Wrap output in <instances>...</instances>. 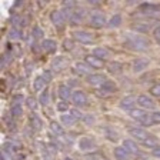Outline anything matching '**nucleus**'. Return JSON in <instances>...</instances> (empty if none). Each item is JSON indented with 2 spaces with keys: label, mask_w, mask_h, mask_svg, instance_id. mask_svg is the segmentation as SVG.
<instances>
[{
  "label": "nucleus",
  "mask_w": 160,
  "mask_h": 160,
  "mask_svg": "<svg viewBox=\"0 0 160 160\" xmlns=\"http://www.w3.org/2000/svg\"><path fill=\"white\" fill-rule=\"evenodd\" d=\"M57 93H59V96L62 97L63 100L69 99L70 94L72 93V89H70V86H67V84H62V86H59V89H57Z\"/></svg>",
  "instance_id": "nucleus-19"
},
{
  "label": "nucleus",
  "mask_w": 160,
  "mask_h": 160,
  "mask_svg": "<svg viewBox=\"0 0 160 160\" xmlns=\"http://www.w3.org/2000/svg\"><path fill=\"white\" fill-rule=\"evenodd\" d=\"M67 12H70V10H66V9L53 10V12L50 13V20H52V23L56 24V26H62V24H64V22L70 17V14L67 13Z\"/></svg>",
  "instance_id": "nucleus-3"
},
{
  "label": "nucleus",
  "mask_w": 160,
  "mask_h": 160,
  "mask_svg": "<svg viewBox=\"0 0 160 160\" xmlns=\"http://www.w3.org/2000/svg\"><path fill=\"white\" fill-rule=\"evenodd\" d=\"M50 129H52V132H53L56 136H63L64 134V129L60 126L57 122H52V123H50Z\"/></svg>",
  "instance_id": "nucleus-26"
},
{
  "label": "nucleus",
  "mask_w": 160,
  "mask_h": 160,
  "mask_svg": "<svg viewBox=\"0 0 160 160\" xmlns=\"http://www.w3.org/2000/svg\"><path fill=\"white\" fill-rule=\"evenodd\" d=\"M113 154L116 157V160H129L130 159V154L123 146H117L114 147L113 150Z\"/></svg>",
  "instance_id": "nucleus-16"
},
{
  "label": "nucleus",
  "mask_w": 160,
  "mask_h": 160,
  "mask_svg": "<svg viewBox=\"0 0 160 160\" xmlns=\"http://www.w3.org/2000/svg\"><path fill=\"white\" fill-rule=\"evenodd\" d=\"M63 160H73V159H70V157H64Z\"/></svg>",
  "instance_id": "nucleus-47"
},
{
  "label": "nucleus",
  "mask_w": 160,
  "mask_h": 160,
  "mask_svg": "<svg viewBox=\"0 0 160 160\" xmlns=\"http://www.w3.org/2000/svg\"><path fill=\"white\" fill-rule=\"evenodd\" d=\"M30 120H32V126H33L34 130H40V129H42L43 123H42V120H40V117L37 116V114H33Z\"/></svg>",
  "instance_id": "nucleus-31"
},
{
  "label": "nucleus",
  "mask_w": 160,
  "mask_h": 160,
  "mask_svg": "<svg viewBox=\"0 0 160 160\" xmlns=\"http://www.w3.org/2000/svg\"><path fill=\"white\" fill-rule=\"evenodd\" d=\"M153 154L160 159V147H156V149H153Z\"/></svg>",
  "instance_id": "nucleus-46"
},
{
  "label": "nucleus",
  "mask_w": 160,
  "mask_h": 160,
  "mask_svg": "<svg viewBox=\"0 0 160 160\" xmlns=\"http://www.w3.org/2000/svg\"><path fill=\"white\" fill-rule=\"evenodd\" d=\"M69 113L72 114V116H73L76 120H80L82 117H83V116H82V113H80V112H79L77 109H70V110H69Z\"/></svg>",
  "instance_id": "nucleus-40"
},
{
  "label": "nucleus",
  "mask_w": 160,
  "mask_h": 160,
  "mask_svg": "<svg viewBox=\"0 0 160 160\" xmlns=\"http://www.w3.org/2000/svg\"><path fill=\"white\" fill-rule=\"evenodd\" d=\"M107 69H109L110 73L119 74L120 72H122V69H123V66H122V63H119V62H112V63L107 64Z\"/></svg>",
  "instance_id": "nucleus-24"
},
{
  "label": "nucleus",
  "mask_w": 160,
  "mask_h": 160,
  "mask_svg": "<svg viewBox=\"0 0 160 160\" xmlns=\"http://www.w3.org/2000/svg\"><path fill=\"white\" fill-rule=\"evenodd\" d=\"M129 114H130L132 119L137 120V122L142 123L143 126H152V124H153L150 114H147L143 109H133V110H130L129 112Z\"/></svg>",
  "instance_id": "nucleus-2"
},
{
  "label": "nucleus",
  "mask_w": 160,
  "mask_h": 160,
  "mask_svg": "<svg viewBox=\"0 0 160 160\" xmlns=\"http://www.w3.org/2000/svg\"><path fill=\"white\" fill-rule=\"evenodd\" d=\"M106 80H107L106 76L102 73H93V74H89V76H87V82H89L90 84H93V86H97V84L102 86Z\"/></svg>",
  "instance_id": "nucleus-13"
},
{
  "label": "nucleus",
  "mask_w": 160,
  "mask_h": 160,
  "mask_svg": "<svg viewBox=\"0 0 160 160\" xmlns=\"http://www.w3.org/2000/svg\"><path fill=\"white\" fill-rule=\"evenodd\" d=\"M49 99H50V93H49V90L44 89L43 92H42V94H40L39 103L42 104V106H47V104H49Z\"/></svg>",
  "instance_id": "nucleus-29"
},
{
  "label": "nucleus",
  "mask_w": 160,
  "mask_h": 160,
  "mask_svg": "<svg viewBox=\"0 0 160 160\" xmlns=\"http://www.w3.org/2000/svg\"><path fill=\"white\" fill-rule=\"evenodd\" d=\"M133 29L137 30L139 33H146L147 30H149V26H147L146 23H139V24H134Z\"/></svg>",
  "instance_id": "nucleus-34"
},
{
  "label": "nucleus",
  "mask_w": 160,
  "mask_h": 160,
  "mask_svg": "<svg viewBox=\"0 0 160 160\" xmlns=\"http://www.w3.org/2000/svg\"><path fill=\"white\" fill-rule=\"evenodd\" d=\"M124 43L127 44V47L133 50H140L143 52L149 47V42H147L144 37L139 36V34H134V33H129L126 37H124Z\"/></svg>",
  "instance_id": "nucleus-1"
},
{
  "label": "nucleus",
  "mask_w": 160,
  "mask_h": 160,
  "mask_svg": "<svg viewBox=\"0 0 160 160\" xmlns=\"http://www.w3.org/2000/svg\"><path fill=\"white\" fill-rule=\"evenodd\" d=\"M42 47H43V50L47 52V53H53L54 50L57 49V43H56V40H53V39H46V40H43Z\"/></svg>",
  "instance_id": "nucleus-18"
},
{
  "label": "nucleus",
  "mask_w": 160,
  "mask_h": 160,
  "mask_svg": "<svg viewBox=\"0 0 160 160\" xmlns=\"http://www.w3.org/2000/svg\"><path fill=\"white\" fill-rule=\"evenodd\" d=\"M74 69H76V72H77V73H79V74H82V76H86V74L90 72V69H92V67H90V66H87L86 63H82V62H77V63L74 64Z\"/></svg>",
  "instance_id": "nucleus-22"
},
{
  "label": "nucleus",
  "mask_w": 160,
  "mask_h": 160,
  "mask_svg": "<svg viewBox=\"0 0 160 160\" xmlns=\"http://www.w3.org/2000/svg\"><path fill=\"white\" fill-rule=\"evenodd\" d=\"M97 92H102L103 94H112L116 92V84H114L112 80H106V82L97 89Z\"/></svg>",
  "instance_id": "nucleus-15"
},
{
  "label": "nucleus",
  "mask_w": 160,
  "mask_h": 160,
  "mask_svg": "<svg viewBox=\"0 0 160 160\" xmlns=\"http://www.w3.org/2000/svg\"><path fill=\"white\" fill-rule=\"evenodd\" d=\"M139 10L143 14H156V13H160V4L143 3L139 6Z\"/></svg>",
  "instance_id": "nucleus-7"
},
{
  "label": "nucleus",
  "mask_w": 160,
  "mask_h": 160,
  "mask_svg": "<svg viewBox=\"0 0 160 160\" xmlns=\"http://www.w3.org/2000/svg\"><path fill=\"white\" fill-rule=\"evenodd\" d=\"M74 6H76V3H74V2H64L63 3V7L64 9H74Z\"/></svg>",
  "instance_id": "nucleus-43"
},
{
  "label": "nucleus",
  "mask_w": 160,
  "mask_h": 160,
  "mask_svg": "<svg viewBox=\"0 0 160 160\" xmlns=\"http://www.w3.org/2000/svg\"><path fill=\"white\" fill-rule=\"evenodd\" d=\"M60 120H62V123L66 124V126H72V124H74L77 122L76 119H74L73 116L70 113H66V114H62V117H60Z\"/></svg>",
  "instance_id": "nucleus-27"
},
{
  "label": "nucleus",
  "mask_w": 160,
  "mask_h": 160,
  "mask_svg": "<svg viewBox=\"0 0 160 160\" xmlns=\"http://www.w3.org/2000/svg\"><path fill=\"white\" fill-rule=\"evenodd\" d=\"M90 24H92V27H94V29H102V27L106 24V19H104L103 14L94 13L90 17Z\"/></svg>",
  "instance_id": "nucleus-8"
},
{
  "label": "nucleus",
  "mask_w": 160,
  "mask_h": 160,
  "mask_svg": "<svg viewBox=\"0 0 160 160\" xmlns=\"http://www.w3.org/2000/svg\"><path fill=\"white\" fill-rule=\"evenodd\" d=\"M73 37L79 43H92V42H93V34L89 33V32H84V30H77V32H74Z\"/></svg>",
  "instance_id": "nucleus-5"
},
{
  "label": "nucleus",
  "mask_w": 160,
  "mask_h": 160,
  "mask_svg": "<svg viewBox=\"0 0 160 160\" xmlns=\"http://www.w3.org/2000/svg\"><path fill=\"white\" fill-rule=\"evenodd\" d=\"M153 36H154V39H156L157 42H160V26H157L156 29L153 30Z\"/></svg>",
  "instance_id": "nucleus-42"
},
{
  "label": "nucleus",
  "mask_w": 160,
  "mask_h": 160,
  "mask_svg": "<svg viewBox=\"0 0 160 160\" xmlns=\"http://www.w3.org/2000/svg\"><path fill=\"white\" fill-rule=\"evenodd\" d=\"M133 106H134V99L132 96L129 97H124V99H122V102H120V107L123 110H133Z\"/></svg>",
  "instance_id": "nucleus-20"
},
{
  "label": "nucleus",
  "mask_w": 160,
  "mask_h": 160,
  "mask_svg": "<svg viewBox=\"0 0 160 160\" xmlns=\"http://www.w3.org/2000/svg\"><path fill=\"white\" fill-rule=\"evenodd\" d=\"M42 76H43V79L46 80V83H49L50 80H52V72H47V70H46V72H44Z\"/></svg>",
  "instance_id": "nucleus-44"
},
{
  "label": "nucleus",
  "mask_w": 160,
  "mask_h": 160,
  "mask_svg": "<svg viewBox=\"0 0 160 160\" xmlns=\"http://www.w3.org/2000/svg\"><path fill=\"white\" fill-rule=\"evenodd\" d=\"M84 62H86V64H87V66H90L92 69H102V67L104 66V62H103V60H100V59H97V57H94L93 54H89V56H86Z\"/></svg>",
  "instance_id": "nucleus-11"
},
{
  "label": "nucleus",
  "mask_w": 160,
  "mask_h": 160,
  "mask_svg": "<svg viewBox=\"0 0 160 160\" xmlns=\"http://www.w3.org/2000/svg\"><path fill=\"white\" fill-rule=\"evenodd\" d=\"M26 104H27V107H29L30 110H36L37 109V102H36V99L34 97H27L26 99Z\"/></svg>",
  "instance_id": "nucleus-33"
},
{
  "label": "nucleus",
  "mask_w": 160,
  "mask_h": 160,
  "mask_svg": "<svg viewBox=\"0 0 160 160\" xmlns=\"http://www.w3.org/2000/svg\"><path fill=\"white\" fill-rule=\"evenodd\" d=\"M64 49L66 50L73 49V42H72V40H64Z\"/></svg>",
  "instance_id": "nucleus-45"
},
{
  "label": "nucleus",
  "mask_w": 160,
  "mask_h": 160,
  "mask_svg": "<svg viewBox=\"0 0 160 160\" xmlns=\"http://www.w3.org/2000/svg\"><path fill=\"white\" fill-rule=\"evenodd\" d=\"M83 19H84V10L83 9H74V10H72V13H70L69 22L72 24H79Z\"/></svg>",
  "instance_id": "nucleus-9"
},
{
  "label": "nucleus",
  "mask_w": 160,
  "mask_h": 160,
  "mask_svg": "<svg viewBox=\"0 0 160 160\" xmlns=\"http://www.w3.org/2000/svg\"><path fill=\"white\" fill-rule=\"evenodd\" d=\"M72 100H73V103L76 104V106H86V104L89 103V99H87L86 93L82 92V90H76V92H73V94H72Z\"/></svg>",
  "instance_id": "nucleus-4"
},
{
  "label": "nucleus",
  "mask_w": 160,
  "mask_h": 160,
  "mask_svg": "<svg viewBox=\"0 0 160 160\" xmlns=\"http://www.w3.org/2000/svg\"><path fill=\"white\" fill-rule=\"evenodd\" d=\"M104 133H106V136H107V139H109V140H113V142H114V140L119 139V134H117L116 132H112L110 129H107Z\"/></svg>",
  "instance_id": "nucleus-38"
},
{
  "label": "nucleus",
  "mask_w": 160,
  "mask_h": 160,
  "mask_svg": "<svg viewBox=\"0 0 160 160\" xmlns=\"http://www.w3.org/2000/svg\"><path fill=\"white\" fill-rule=\"evenodd\" d=\"M92 54H93L94 57H97V59L103 60L109 56V50L104 49V47H96V49H93V53Z\"/></svg>",
  "instance_id": "nucleus-23"
},
{
  "label": "nucleus",
  "mask_w": 160,
  "mask_h": 160,
  "mask_svg": "<svg viewBox=\"0 0 160 160\" xmlns=\"http://www.w3.org/2000/svg\"><path fill=\"white\" fill-rule=\"evenodd\" d=\"M143 144L146 147H150V149H156V147H159V142H157V139L154 136H152V134H150V136L144 140Z\"/></svg>",
  "instance_id": "nucleus-25"
},
{
  "label": "nucleus",
  "mask_w": 160,
  "mask_h": 160,
  "mask_svg": "<svg viewBox=\"0 0 160 160\" xmlns=\"http://www.w3.org/2000/svg\"><path fill=\"white\" fill-rule=\"evenodd\" d=\"M136 102L139 103V106L142 107V109H153V107H154V102L150 99L149 96H146V94L139 96Z\"/></svg>",
  "instance_id": "nucleus-14"
},
{
  "label": "nucleus",
  "mask_w": 160,
  "mask_h": 160,
  "mask_svg": "<svg viewBox=\"0 0 160 160\" xmlns=\"http://www.w3.org/2000/svg\"><path fill=\"white\" fill-rule=\"evenodd\" d=\"M129 133H130V136L132 137H134V139H137V140H140V142H142V143H143L144 140L147 139V137L150 136L149 133H147L146 130L143 129V127H132V129L129 130Z\"/></svg>",
  "instance_id": "nucleus-6"
},
{
  "label": "nucleus",
  "mask_w": 160,
  "mask_h": 160,
  "mask_svg": "<svg viewBox=\"0 0 160 160\" xmlns=\"http://www.w3.org/2000/svg\"><path fill=\"white\" fill-rule=\"evenodd\" d=\"M9 37L12 40H17V39H20V30L19 29H16V27H13V29L10 30V33H9Z\"/></svg>",
  "instance_id": "nucleus-36"
},
{
  "label": "nucleus",
  "mask_w": 160,
  "mask_h": 160,
  "mask_svg": "<svg viewBox=\"0 0 160 160\" xmlns=\"http://www.w3.org/2000/svg\"><path fill=\"white\" fill-rule=\"evenodd\" d=\"M123 147L129 152V153H133V154L139 153V147H137L136 142L132 140V139H124L123 140Z\"/></svg>",
  "instance_id": "nucleus-17"
},
{
  "label": "nucleus",
  "mask_w": 160,
  "mask_h": 160,
  "mask_svg": "<svg viewBox=\"0 0 160 160\" xmlns=\"http://www.w3.org/2000/svg\"><path fill=\"white\" fill-rule=\"evenodd\" d=\"M42 34H43V32H42V30H40V27H34L33 29V37L34 39H40V37H42Z\"/></svg>",
  "instance_id": "nucleus-41"
},
{
  "label": "nucleus",
  "mask_w": 160,
  "mask_h": 160,
  "mask_svg": "<svg viewBox=\"0 0 160 160\" xmlns=\"http://www.w3.org/2000/svg\"><path fill=\"white\" fill-rule=\"evenodd\" d=\"M10 113H12L13 117H20L22 114H23V109H22L20 104H13V106H12V110H10Z\"/></svg>",
  "instance_id": "nucleus-32"
},
{
  "label": "nucleus",
  "mask_w": 160,
  "mask_h": 160,
  "mask_svg": "<svg viewBox=\"0 0 160 160\" xmlns=\"http://www.w3.org/2000/svg\"><path fill=\"white\" fill-rule=\"evenodd\" d=\"M94 146H96L94 140L92 139V137H89V136L82 137V139L79 140V149H80V150H83V152H86V150H92V149H94Z\"/></svg>",
  "instance_id": "nucleus-10"
},
{
  "label": "nucleus",
  "mask_w": 160,
  "mask_h": 160,
  "mask_svg": "<svg viewBox=\"0 0 160 160\" xmlns=\"http://www.w3.org/2000/svg\"><path fill=\"white\" fill-rule=\"evenodd\" d=\"M147 66H149V60H147V59H142V57L136 59V60L133 62V64H132V67H133V72H134V73H140V72L146 70Z\"/></svg>",
  "instance_id": "nucleus-12"
},
{
  "label": "nucleus",
  "mask_w": 160,
  "mask_h": 160,
  "mask_svg": "<svg viewBox=\"0 0 160 160\" xmlns=\"http://www.w3.org/2000/svg\"><path fill=\"white\" fill-rule=\"evenodd\" d=\"M56 107H57V110H59L60 113H64V112H67V110H69V104L66 103V100H62V102H59Z\"/></svg>",
  "instance_id": "nucleus-35"
},
{
  "label": "nucleus",
  "mask_w": 160,
  "mask_h": 160,
  "mask_svg": "<svg viewBox=\"0 0 160 160\" xmlns=\"http://www.w3.org/2000/svg\"><path fill=\"white\" fill-rule=\"evenodd\" d=\"M150 94H153V96H156V97H160V83L150 87Z\"/></svg>",
  "instance_id": "nucleus-37"
},
{
  "label": "nucleus",
  "mask_w": 160,
  "mask_h": 160,
  "mask_svg": "<svg viewBox=\"0 0 160 160\" xmlns=\"http://www.w3.org/2000/svg\"><path fill=\"white\" fill-rule=\"evenodd\" d=\"M44 86H46V80L43 79V76H37L33 82V89L34 92H43Z\"/></svg>",
  "instance_id": "nucleus-21"
},
{
  "label": "nucleus",
  "mask_w": 160,
  "mask_h": 160,
  "mask_svg": "<svg viewBox=\"0 0 160 160\" xmlns=\"http://www.w3.org/2000/svg\"><path fill=\"white\" fill-rule=\"evenodd\" d=\"M122 24V14H113V16L110 17L109 20V26L110 27H119Z\"/></svg>",
  "instance_id": "nucleus-28"
},
{
  "label": "nucleus",
  "mask_w": 160,
  "mask_h": 160,
  "mask_svg": "<svg viewBox=\"0 0 160 160\" xmlns=\"http://www.w3.org/2000/svg\"><path fill=\"white\" fill-rule=\"evenodd\" d=\"M150 117H152L153 124H160V112H153L150 114Z\"/></svg>",
  "instance_id": "nucleus-39"
},
{
  "label": "nucleus",
  "mask_w": 160,
  "mask_h": 160,
  "mask_svg": "<svg viewBox=\"0 0 160 160\" xmlns=\"http://www.w3.org/2000/svg\"><path fill=\"white\" fill-rule=\"evenodd\" d=\"M64 64H66V62H64L63 57H57V59L53 60V64H52V67H53L54 70H62L64 67Z\"/></svg>",
  "instance_id": "nucleus-30"
}]
</instances>
